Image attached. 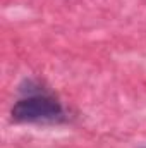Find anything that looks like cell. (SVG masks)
Masks as SVG:
<instances>
[{"mask_svg": "<svg viewBox=\"0 0 146 148\" xmlns=\"http://www.w3.org/2000/svg\"><path fill=\"white\" fill-rule=\"evenodd\" d=\"M12 121L16 122H29V124H53L64 122L67 114L62 103L43 91H31L29 95L17 100L10 110Z\"/></svg>", "mask_w": 146, "mask_h": 148, "instance_id": "cell-1", "label": "cell"}]
</instances>
